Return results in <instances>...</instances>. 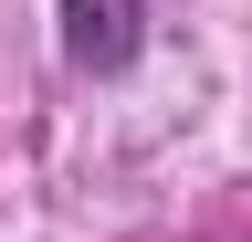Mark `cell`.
<instances>
[{
  "mask_svg": "<svg viewBox=\"0 0 252 242\" xmlns=\"http://www.w3.org/2000/svg\"><path fill=\"white\" fill-rule=\"evenodd\" d=\"M53 42L74 74L116 84V74L147 64V0H53Z\"/></svg>",
  "mask_w": 252,
  "mask_h": 242,
  "instance_id": "cell-1",
  "label": "cell"
}]
</instances>
